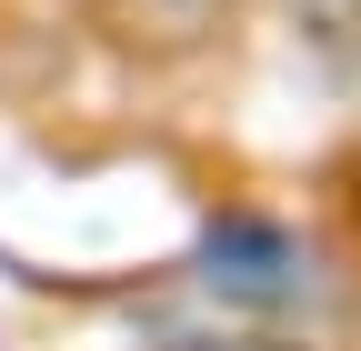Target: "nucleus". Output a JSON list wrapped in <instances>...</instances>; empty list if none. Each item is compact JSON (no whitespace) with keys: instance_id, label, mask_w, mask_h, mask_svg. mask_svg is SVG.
Instances as JSON below:
<instances>
[{"instance_id":"obj_1","label":"nucleus","mask_w":361,"mask_h":351,"mask_svg":"<svg viewBox=\"0 0 361 351\" xmlns=\"http://www.w3.org/2000/svg\"><path fill=\"white\" fill-rule=\"evenodd\" d=\"M231 0H101V20L130 40V51H201L221 30Z\"/></svg>"},{"instance_id":"obj_2","label":"nucleus","mask_w":361,"mask_h":351,"mask_svg":"<svg viewBox=\"0 0 361 351\" xmlns=\"http://www.w3.org/2000/svg\"><path fill=\"white\" fill-rule=\"evenodd\" d=\"M161 351H281V341H161Z\"/></svg>"}]
</instances>
